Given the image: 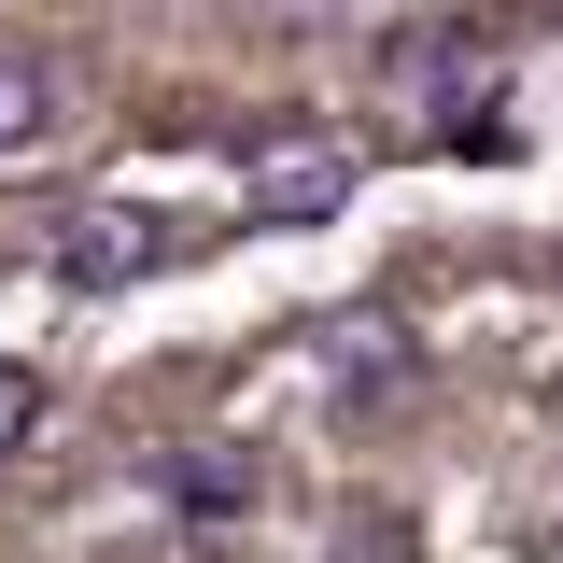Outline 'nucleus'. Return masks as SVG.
I'll return each instance as SVG.
<instances>
[{"label":"nucleus","mask_w":563,"mask_h":563,"mask_svg":"<svg viewBox=\"0 0 563 563\" xmlns=\"http://www.w3.org/2000/svg\"><path fill=\"white\" fill-rule=\"evenodd\" d=\"M324 366H339L352 395H395V380H409V339H395L380 310H352V324H324Z\"/></svg>","instance_id":"20e7f679"},{"label":"nucleus","mask_w":563,"mask_h":563,"mask_svg":"<svg viewBox=\"0 0 563 563\" xmlns=\"http://www.w3.org/2000/svg\"><path fill=\"white\" fill-rule=\"evenodd\" d=\"M29 437H43V380H29V366H0V451H29Z\"/></svg>","instance_id":"423d86ee"},{"label":"nucleus","mask_w":563,"mask_h":563,"mask_svg":"<svg viewBox=\"0 0 563 563\" xmlns=\"http://www.w3.org/2000/svg\"><path fill=\"white\" fill-rule=\"evenodd\" d=\"M339 198H352L339 155H268V169H254V225H324Z\"/></svg>","instance_id":"7ed1b4c3"},{"label":"nucleus","mask_w":563,"mask_h":563,"mask_svg":"<svg viewBox=\"0 0 563 563\" xmlns=\"http://www.w3.org/2000/svg\"><path fill=\"white\" fill-rule=\"evenodd\" d=\"M169 493H184L198 521H240V507H254V451H184V465H169Z\"/></svg>","instance_id":"39448f33"},{"label":"nucleus","mask_w":563,"mask_h":563,"mask_svg":"<svg viewBox=\"0 0 563 563\" xmlns=\"http://www.w3.org/2000/svg\"><path fill=\"white\" fill-rule=\"evenodd\" d=\"M70 128V57L57 43H29V29H0V155H29V141Z\"/></svg>","instance_id":"f257e3e1"},{"label":"nucleus","mask_w":563,"mask_h":563,"mask_svg":"<svg viewBox=\"0 0 563 563\" xmlns=\"http://www.w3.org/2000/svg\"><path fill=\"white\" fill-rule=\"evenodd\" d=\"M43 254H57V282H85V296H113V282H141V254H155V240H141L128 211H57V225H43Z\"/></svg>","instance_id":"f03ea898"}]
</instances>
